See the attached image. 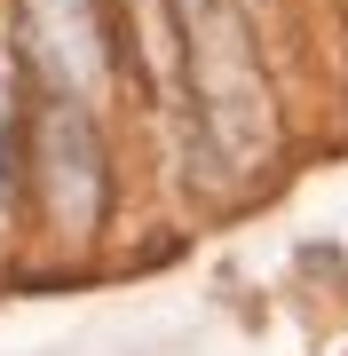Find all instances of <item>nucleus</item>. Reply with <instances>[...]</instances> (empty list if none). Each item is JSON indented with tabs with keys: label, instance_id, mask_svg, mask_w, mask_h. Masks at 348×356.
<instances>
[{
	"label": "nucleus",
	"instance_id": "f257e3e1",
	"mask_svg": "<svg viewBox=\"0 0 348 356\" xmlns=\"http://www.w3.org/2000/svg\"><path fill=\"white\" fill-rule=\"evenodd\" d=\"M16 64H24L32 88L48 95H72V103H95L111 79V16L103 0H16V32H8Z\"/></svg>",
	"mask_w": 348,
	"mask_h": 356
},
{
	"label": "nucleus",
	"instance_id": "f03ea898",
	"mask_svg": "<svg viewBox=\"0 0 348 356\" xmlns=\"http://www.w3.org/2000/svg\"><path fill=\"white\" fill-rule=\"evenodd\" d=\"M24 182L56 214V229H79V238L95 229V214H103V135H95L88 103L40 95V111L24 119Z\"/></svg>",
	"mask_w": 348,
	"mask_h": 356
},
{
	"label": "nucleus",
	"instance_id": "7ed1b4c3",
	"mask_svg": "<svg viewBox=\"0 0 348 356\" xmlns=\"http://www.w3.org/2000/svg\"><path fill=\"white\" fill-rule=\"evenodd\" d=\"M167 8H174L182 40L198 48V72L222 64L230 79H254V72H245V40H238V24H230V0H167Z\"/></svg>",
	"mask_w": 348,
	"mask_h": 356
},
{
	"label": "nucleus",
	"instance_id": "20e7f679",
	"mask_svg": "<svg viewBox=\"0 0 348 356\" xmlns=\"http://www.w3.org/2000/svg\"><path fill=\"white\" fill-rule=\"evenodd\" d=\"M16 182H24V64L0 48V238L16 222Z\"/></svg>",
	"mask_w": 348,
	"mask_h": 356
}]
</instances>
